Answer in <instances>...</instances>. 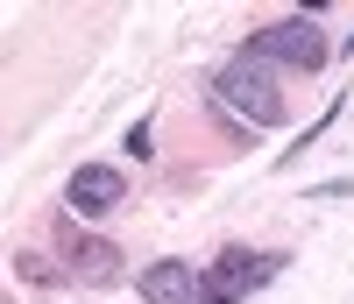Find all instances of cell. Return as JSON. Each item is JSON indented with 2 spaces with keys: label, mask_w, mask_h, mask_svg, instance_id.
I'll return each instance as SVG.
<instances>
[{
  "label": "cell",
  "mask_w": 354,
  "mask_h": 304,
  "mask_svg": "<svg viewBox=\"0 0 354 304\" xmlns=\"http://www.w3.org/2000/svg\"><path fill=\"white\" fill-rule=\"evenodd\" d=\"M64 255H71V269L85 283H113L121 276V255L106 248V240H85V234H64Z\"/></svg>",
  "instance_id": "6"
},
{
  "label": "cell",
  "mask_w": 354,
  "mask_h": 304,
  "mask_svg": "<svg viewBox=\"0 0 354 304\" xmlns=\"http://www.w3.org/2000/svg\"><path fill=\"white\" fill-rule=\"evenodd\" d=\"M213 93H220V106H227V113H241L248 128H277V120L290 113V106H283V93H277V78L262 71V57H234V64H220Z\"/></svg>",
  "instance_id": "1"
},
{
  "label": "cell",
  "mask_w": 354,
  "mask_h": 304,
  "mask_svg": "<svg viewBox=\"0 0 354 304\" xmlns=\"http://www.w3.org/2000/svg\"><path fill=\"white\" fill-rule=\"evenodd\" d=\"M142 297L149 304H205L198 297V269H185V262H149L142 269Z\"/></svg>",
  "instance_id": "5"
},
{
  "label": "cell",
  "mask_w": 354,
  "mask_h": 304,
  "mask_svg": "<svg viewBox=\"0 0 354 304\" xmlns=\"http://www.w3.org/2000/svg\"><path fill=\"white\" fill-rule=\"evenodd\" d=\"M121 170H106V163H85V170H71V212H113V205H121Z\"/></svg>",
  "instance_id": "4"
},
{
  "label": "cell",
  "mask_w": 354,
  "mask_h": 304,
  "mask_svg": "<svg viewBox=\"0 0 354 304\" xmlns=\"http://www.w3.org/2000/svg\"><path fill=\"white\" fill-rule=\"evenodd\" d=\"M248 57H262V64H298V71H319L326 64V36L305 21V15H290V21H270V28H255L248 36Z\"/></svg>",
  "instance_id": "2"
},
{
  "label": "cell",
  "mask_w": 354,
  "mask_h": 304,
  "mask_svg": "<svg viewBox=\"0 0 354 304\" xmlns=\"http://www.w3.org/2000/svg\"><path fill=\"white\" fill-rule=\"evenodd\" d=\"M283 269V255H255V248H227L213 262V276H205V304H241L248 290H262Z\"/></svg>",
  "instance_id": "3"
}]
</instances>
